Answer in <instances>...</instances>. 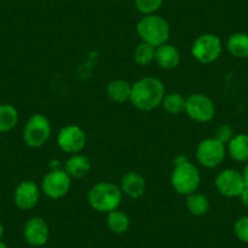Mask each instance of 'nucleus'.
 Wrapping results in <instances>:
<instances>
[{
	"label": "nucleus",
	"instance_id": "nucleus-22",
	"mask_svg": "<svg viewBox=\"0 0 248 248\" xmlns=\"http://www.w3.org/2000/svg\"><path fill=\"white\" fill-rule=\"evenodd\" d=\"M186 207H187V211L192 214V216H204L207 212L209 211V204L208 199L207 196H204L203 194H194L189 195L187 199H186Z\"/></svg>",
	"mask_w": 248,
	"mask_h": 248
},
{
	"label": "nucleus",
	"instance_id": "nucleus-1",
	"mask_svg": "<svg viewBox=\"0 0 248 248\" xmlns=\"http://www.w3.org/2000/svg\"><path fill=\"white\" fill-rule=\"evenodd\" d=\"M166 95L163 83L155 77H144L132 85L130 102L140 111H152L161 106Z\"/></svg>",
	"mask_w": 248,
	"mask_h": 248
},
{
	"label": "nucleus",
	"instance_id": "nucleus-25",
	"mask_svg": "<svg viewBox=\"0 0 248 248\" xmlns=\"http://www.w3.org/2000/svg\"><path fill=\"white\" fill-rule=\"evenodd\" d=\"M163 4V0H135V6L142 15H152Z\"/></svg>",
	"mask_w": 248,
	"mask_h": 248
},
{
	"label": "nucleus",
	"instance_id": "nucleus-11",
	"mask_svg": "<svg viewBox=\"0 0 248 248\" xmlns=\"http://www.w3.org/2000/svg\"><path fill=\"white\" fill-rule=\"evenodd\" d=\"M243 175L235 169H225L216 178V187L223 196H240L245 189Z\"/></svg>",
	"mask_w": 248,
	"mask_h": 248
},
{
	"label": "nucleus",
	"instance_id": "nucleus-20",
	"mask_svg": "<svg viewBox=\"0 0 248 248\" xmlns=\"http://www.w3.org/2000/svg\"><path fill=\"white\" fill-rule=\"evenodd\" d=\"M18 112L13 105H0V133H8L16 127Z\"/></svg>",
	"mask_w": 248,
	"mask_h": 248
},
{
	"label": "nucleus",
	"instance_id": "nucleus-7",
	"mask_svg": "<svg viewBox=\"0 0 248 248\" xmlns=\"http://www.w3.org/2000/svg\"><path fill=\"white\" fill-rule=\"evenodd\" d=\"M72 184V178L65 169H51L43 178L42 191L52 200L62 199L68 194Z\"/></svg>",
	"mask_w": 248,
	"mask_h": 248
},
{
	"label": "nucleus",
	"instance_id": "nucleus-13",
	"mask_svg": "<svg viewBox=\"0 0 248 248\" xmlns=\"http://www.w3.org/2000/svg\"><path fill=\"white\" fill-rule=\"evenodd\" d=\"M23 236L31 246L42 247L49 240V226L43 218L33 217L26 223Z\"/></svg>",
	"mask_w": 248,
	"mask_h": 248
},
{
	"label": "nucleus",
	"instance_id": "nucleus-29",
	"mask_svg": "<svg viewBox=\"0 0 248 248\" xmlns=\"http://www.w3.org/2000/svg\"><path fill=\"white\" fill-rule=\"evenodd\" d=\"M242 175H243V180H245L246 186H248V162H247V164H246L245 169H243Z\"/></svg>",
	"mask_w": 248,
	"mask_h": 248
},
{
	"label": "nucleus",
	"instance_id": "nucleus-18",
	"mask_svg": "<svg viewBox=\"0 0 248 248\" xmlns=\"http://www.w3.org/2000/svg\"><path fill=\"white\" fill-rule=\"evenodd\" d=\"M228 151L231 158L237 162H248V135L238 134L228 144Z\"/></svg>",
	"mask_w": 248,
	"mask_h": 248
},
{
	"label": "nucleus",
	"instance_id": "nucleus-3",
	"mask_svg": "<svg viewBox=\"0 0 248 248\" xmlns=\"http://www.w3.org/2000/svg\"><path fill=\"white\" fill-rule=\"evenodd\" d=\"M123 192L119 186L111 183H97L90 189L88 194V202L90 207L100 213H109L118 209L122 202Z\"/></svg>",
	"mask_w": 248,
	"mask_h": 248
},
{
	"label": "nucleus",
	"instance_id": "nucleus-8",
	"mask_svg": "<svg viewBox=\"0 0 248 248\" xmlns=\"http://www.w3.org/2000/svg\"><path fill=\"white\" fill-rule=\"evenodd\" d=\"M225 145L216 138L202 140L196 149V159L206 168H216L225 158Z\"/></svg>",
	"mask_w": 248,
	"mask_h": 248
},
{
	"label": "nucleus",
	"instance_id": "nucleus-27",
	"mask_svg": "<svg viewBox=\"0 0 248 248\" xmlns=\"http://www.w3.org/2000/svg\"><path fill=\"white\" fill-rule=\"evenodd\" d=\"M233 138V132H232V128L228 124H223L220 127L217 129L216 132V139L219 140L220 142H223L224 145L229 144L230 140Z\"/></svg>",
	"mask_w": 248,
	"mask_h": 248
},
{
	"label": "nucleus",
	"instance_id": "nucleus-24",
	"mask_svg": "<svg viewBox=\"0 0 248 248\" xmlns=\"http://www.w3.org/2000/svg\"><path fill=\"white\" fill-rule=\"evenodd\" d=\"M155 54H156V47L147 44V43L141 42L134 49L133 56H134V61L138 65L147 66L155 60Z\"/></svg>",
	"mask_w": 248,
	"mask_h": 248
},
{
	"label": "nucleus",
	"instance_id": "nucleus-9",
	"mask_svg": "<svg viewBox=\"0 0 248 248\" xmlns=\"http://www.w3.org/2000/svg\"><path fill=\"white\" fill-rule=\"evenodd\" d=\"M185 112L192 121L207 123L213 119L216 107L211 97L207 95L194 94L186 99Z\"/></svg>",
	"mask_w": 248,
	"mask_h": 248
},
{
	"label": "nucleus",
	"instance_id": "nucleus-30",
	"mask_svg": "<svg viewBox=\"0 0 248 248\" xmlns=\"http://www.w3.org/2000/svg\"><path fill=\"white\" fill-rule=\"evenodd\" d=\"M3 235H4V226H3V224H1V221H0V241H1Z\"/></svg>",
	"mask_w": 248,
	"mask_h": 248
},
{
	"label": "nucleus",
	"instance_id": "nucleus-5",
	"mask_svg": "<svg viewBox=\"0 0 248 248\" xmlns=\"http://www.w3.org/2000/svg\"><path fill=\"white\" fill-rule=\"evenodd\" d=\"M51 135V124L42 113L30 117L23 128V141L32 149H38L46 144Z\"/></svg>",
	"mask_w": 248,
	"mask_h": 248
},
{
	"label": "nucleus",
	"instance_id": "nucleus-19",
	"mask_svg": "<svg viewBox=\"0 0 248 248\" xmlns=\"http://www.w3.org/2000/svg\"><path fill=\"white\" fill-rule=\"evenodd\" d=\"M229 52L237 59L248 57V34L245 33H235L230 35L226 43Z\"/></svg>",
	"mask_w": 248,
	"mask_h": 248
},
{
	"label": "nucleus",
	"instance_id": "nucleus-12",
	"mask_svg": "<svg viewBox=\"0 0 248 248\" xmlns=\"http://www.w3.org/2000/svg\"><path fill=\"white\" fill-rule=\"evenodd\" d=\"M40 197V190L32 180H25L17 185L14 192V202L22 211H30L37 206Z\"/></svg>",
	"mask_w": 248,
	"mask_h": 248
},
{
	"label": "nucleus",
	"instance_id": "nucleus-23",
	"mask_svg": "<svg viewBox=\"0 0 248 248\" xmlns=\"http://www.w3.org/2000/svg\"><path fill=\"white\" fill-rule=\"evenodd\" d=\"M186 99L179 93H170V94H166L162 101V106L163 108L168 112L169 114H180L181 112L185 111Z\"/></svg>",
	"mask_w": 248,
	"mask_h": 248
},
{
	"label": "nucleus",
	"instance_id": "nucleus-14",
	"mask_svg": "<svg viewBox=\"0 0 248 248\" xmlns=\"http://www.w3.org/2000/svg\"><path fill=\"white\" fill-rule=\"evenodd\" d=\"M119 189L130 199H139L145 194L146 180L138 171H128L122 176Z\"/></svg>",
	"mask_w": 248,
	"mask_h": 248
},
{
	"label": "nucleus",
	"instance_id": "nucleus-31",
	"mask_svg": "<svg viewBox=\"0 0 248 248\" xmlns=\"http://www.w3.org/2000/svg\"><path fill=\"white\" fill-rule=\"evenodd\" d=\"M0 248H9V247L6 246V243H4L3 241H0Z\"/></svg>",
	"mask_w": 248,
	"mask_h": 248
},
{
	"label": "nucleus",
	"instance_id": "nucleus-26",
	"mask_svg": "<svg viewBox=\"0 0 248 248\" xmlns=\"http://www.w3.org/2000/svg\"><path fill=\"white\" fill-rule=\"evenodd\" d=\"M235 233L238 240L248 243V217H242L236 221Z\"/></svg>",
	"mask_w": 248,
	"mask_h": 248
},
{
	"label": "nucleus",
	"instance_id": "nucleus-16",
	"mask_svg": "<svg viewBox=\"0 0 248 248\" xmlns=\"http://www.w3.org/2000/svg\"><path fill=\"white\" fill-rule=\"evenodd\" d=\"M65 171L71 178L80 179L87 175L92 169V163L89 158L83 155H72L65 163Z\"/></svg>",
	"mask_w": 248,
	"mask_h": 248
},
{
	"label": "nucleus",
	"instance_id": "nucleus-4",
	"mask_svg": "<svg viewBox=\"0 0 248 248\" xmlns=\"http://www.w3.org/2000/svg\"><path fill=\"white\" fill-rule=\"evenodd\" d=\"M137 32L144 43L158 47L166 44L170 35L168 22L158 15H145L137 25Z\"/></svg>",
	"mask_w": 248,
	"mask_h": 248
},
{
	"label": "nucleus",
	"instance_id": "nucleus-10",
	"mask_svg": "<svg viewBox=\"0 0 248 248\" xmlns=\"http://www.w3.org/2000/svg\"><path fill=\"white\" fill-rule=\"evenodd\" d=\"M57 145L66 154H79L87 145V135L84 130L78 125L75 124L66 125L59 132Z\"/></svg>",
	"mask_w": 248,
	"mask_h": 248
},
{
	"label": "nucleus",
	"instance_id": "nucleus-2",
	"mask_svg": "<svg viewBox=\"0 0 248 248\" xmlns=\"http://www.w3.org/2000/svg\"><path fill=\"white\" fill-rule=\"evenodd\" d=\"M173 189L179 195L189 196L199 189L201 183V174L197 167L184 156L176 157L174 161V169L170 176Z\"/></svg>",
	"mask_w": 248,
	"mask_h": 248
},
{
	"label": "nucleus",
	"instance_id": "nucleus-17",
	"mask_svg": "<svg viewBox=\"0 0 248 248\" xmlns=\"http://www.w3.org/2000/svg\"><path fill=\"white\" fill-rule=\"evenodd\" d=\"M107 95L109 99L118 104H123L125 101H130L132 96V84L123 79L112 80L107 85Z\"/></svg>",
	"mask_w": 248,
	"mask_h": 248
},
{
	"label": "nucleus",
	"instance_id": "nucleus-21",
	"mask_svg": "<svg viewBox=\"0 0 248 248\" xmlns=\"http://www.w3.org/2000/svg\"><path fill=\"white\" fill-rule=\"evenodd\" d=\"M107 226L114 233H124L129 229L130 219L123 211H112L107 213Z\"/></svg>",
	"mask_w": 248,
	"mask_h": 248
},
{
	"label": "nucleus",
	"instance_id": "nucleus-15",
	"mask_svg": "<svg viewBox=\"0 0 248 248\" xmlns=\"http://www.w3.org/2000/svg\"><path fill=\"white\" fill-rule=\"evenodd\" d=\"M180 52H179L178 47L174 46V45L166 43V44L156 47L155 61L163 70H173V68H176L179 66V63H180Z\"/></svg>",
	"mask_w": 248,
	"mask_h": 248
},
{
	"label": "nucleus",
	"instance_id": "nucleus-28",
	"mask_svg": "<svg viewBox=\"0 0 248 248\" xmlns=\"http://www.w3.org/2000/svg\"><path fill=\"white\" fill-rule=\"evenodd\" d=\"M240 197L241 200H242V203L248 207V186H245V189H243V191L241 192Z\"/></svg>",
	"mask_w": 248,
	"mask_h": 248
},
{
	"label": "nucleus",
	"instance_id": "nucleus-6",
	"mask_svg": "<svg viewBox=\"0 0 248 248\" xmlns=\"http://www.w3.org/2000/svg\"><path fill=\"white\" fill-rule=\"evenodd\" d=\"M192 56L200 63H212L219 59L221 54V42L217 35L204 33L196 38L191 47Z\"/></svg>",
	"mask_w": 248,
	"mask_h": 248
}]
</instances>
